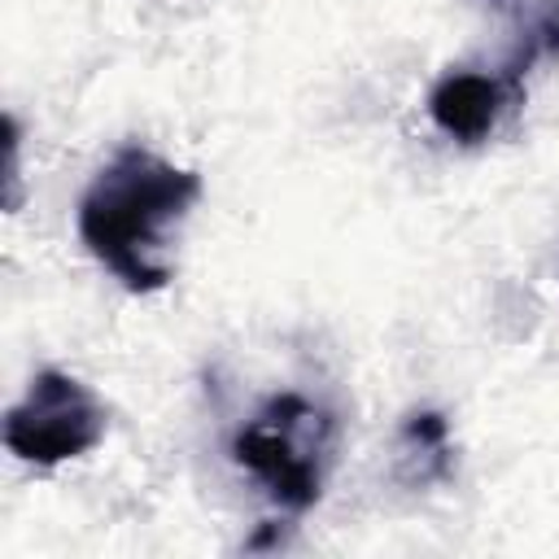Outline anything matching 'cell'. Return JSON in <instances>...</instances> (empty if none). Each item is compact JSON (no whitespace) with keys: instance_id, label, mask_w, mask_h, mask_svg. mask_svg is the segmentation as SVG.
Listing matches in <instances>:
<instances>
[{"instance_id":"cell-3","label":"cell","mask_w":559,"mask_h":559,"mask_svg":"<svg viewBox=\"0 0 559 559\" xmlns=\"http://www.w3.org/2000/svg\"><path fill=\"white\" fill-rule=\"evenodd\" d=\"M105 437L100 397L70 371H39L4 419V445L35 467H57L87 454Z\"/></svg>"},{"instance_id":"cell-2","label":"cell","mask_w":559,"mask_h":559,"mask_svg":"<svg viewBox=\"0 0 559 559\" xmlns=\"http://www.w3.org/2000/svg\"><path fill=\"white\" fill-rule=\"evenodd\" d=\"M328 441L332 424L328 415L297 397L284 393L266 402L240 432H236V463L288 511H301L319 498L323 485V463H328Z\"/></svg>"},{"instance_id":"cell-4","label":"cell","mask_w":559,"mask_h":559,"mask_svg":"<svg viewBox=\"0 0 559 559\" xmlns=\"http://www.w3.org/2000/svg\"><path fill=\"white\" fill-rule=\"evenodd\" d=\"M507 109V87L502 79L493 74H480V70H454L445 74L432 96H428V114L432 122L450 135V140H463V144H476L485 140L498 118Z\"/></svg>"},{"instance_id":"cell-1","label":"cell","mask_w":559,"mask_h":559,"mask_svg":"<svg viewBox=\"0 0 559 559\" xmlns=\"http://www.w3.org/2000/svg\"><path fill=\"white\" fill-rule=\"evenodd\" d=\"M201 197V179L153 148H118L79 201L87 253L135 293L170 280V236Z\"/></svg>"}]
</instances>
